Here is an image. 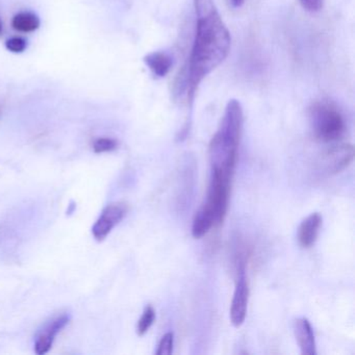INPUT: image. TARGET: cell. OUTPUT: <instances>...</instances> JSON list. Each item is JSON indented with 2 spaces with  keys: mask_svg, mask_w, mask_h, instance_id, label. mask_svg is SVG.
Instances as JSON below:
<instances>
[{
  "mask_svg": "<svg viewBox=\"0 0 355 355\" xmlns=\"http://www.w3.org/2000/svg\"><path fill=\"white\" fill-rule=\"evenodd\" d=\"M323 1L324 0H299L301 7L311 13L319 12L323 8Z\"/></svg>",
  "mask_w": 355,
  "mask_h": 355,
  "instance_id": "obj_17",
  "label": "cell"
},
{
  "mask_svg": "<svg viewBox=\"0 0 355 355\" xmlns=\"http://www.w3.org/2000/svg\"><path fill=\"white\" fill-rule=\"evenodd\" d=\"M155 311L151 305H147L143 311L142 315L139 319L137 324V334L138 336H143L155 323Z\"/></svg>",
  "mask_w": 355,
  "mask_h": 355,
  "instance_id": "obj_13",
  "label": "cell"
},
{
  "mask_svg": "<svg viewBox=\"0 0 355 355\" xmlns=\"http://www.w3.org/2000/svg\"><path fill=\"white\" fill-rule=\"evenodd\" d=\"M354 157V148L351 144H336L322 153L320 166L329 175L340 173L346 169Z\"/></svg>",
  "mask_w": 355,
  "mask_h": 355,
  "instance_id": "obj_4",
  "label": "cell"
},
{
  "mask_svg": "<svg viewBox=\"0 0 355 355\" xmlns=\"http://www.w3.org/2000/svg\"><path fill=\"white\" fill-rule=\"evenodd\" d=\"M118 142L115 139L98 138L93 142V150L96 153H111L117 149Z\"/></svg>",
  "mask_w": 355,
  "mask_h": 355,
  "instance_id": "obj_14",
  "label": "cell"
},
{
  "mask_svg": "<svg viewBox=\"0 0 355 355\" xmlns=\"http://www.w3.org/2000/svg\"><path fill=\"white\" fill-rule=\"evenodd\" d=\"M174 334L173 332H167L164 334L157 347V355H170L173 351Z\"/></svg>",
  "mask_w": 355,
  "mask_h": 355,
  "instance_id": "obj_15",
  "label": "cell"
},
{
  "mask_svg": "<svg viewBox=\"0 0 355 355\" xmlns=\"http://www.w3.org/2000/svg\"><path fill=\"white\" fill-rule=\"evenodd\" d=\"M245 272L246 271L238 272L236 290H234L232 306H230V321L236 328L241 327L244 323L246 319L247 307H248L249 286Z\"/></svg>",
  "mask_w": 355,
  "mask_h": 355,
  "instance_id": "obj_6",
  "label": "cell"
},
{
  "mask_svg": "<svg viewBox=\"0 0 355 355\" xmlns=\"http://www.w3.org/2000/svg\"><path fill=\"white\" fill-rule=\"evenodd\" d=\"M70 319L71 318L69 315H62L49 322V324L41 330L40 334L37 336L36 343H35V353L38 355H44L49 353L58 334L69 324Z\"/></svg>",
  "mask_w": 355,
  "mask_h": 355,
  "instance_id": "obj_7",
  "label": "cell"
},
{
  "mask_svg": "<svg viewBox=\"0 0 355 355\" xmlns=\"http://www.w3.org/2000/svg\"><path fill=\"white\" fill-rule=\"evenodd\" d=\"M230 5L234 9H239L245 3V0H230Z\"/></svg>",
  "mask_w": 355,
  "mask_h": 355,
  "instance_id": "obj_18",
  "label": "cell"
},
{
  "mask_svg": "<svg viewBox=\"0 0 355 355\" xmlns=\"http://www.w3.org/2000/svg\"><path fill=\"white\" fill-rule=\"evenodd\" d=\"M309 124L315 140L334 143L346 132V121L342 111L331 101H315L309 109Z\"/></svg>",
  "mask_w": 355,
  "mask_h": 355,
  "instance_id": "obj_2",
  "label": "cell"
},
{
  "mask_svg": "<svg viewBox=\"0 0 355 355\" xmlns=\"http://www.w3.org/2000/svg\"><path fill=\"white\" fill-rule=\"evenodd\" d=\"M322 226L319 213H313L301 222L298 228V242L303 248H309L315 244Z\"/></svg>",
  "mask_w": 355,
  "mask_h": 355,
  "instance_id": "obj_9",
  "label": "cell"
},
{
  "mask_svg": "<svg viewBox=\"0 0 355 355\" xmlns=\"http://www.w3.org/2000/svg\"><path fill=\"white\" fill-rule=\"evenodd\" d=\"M215 227L213 214L205 205L199 209L195 215L192 224V236L200 239L209 234L211 228Z\"/></svg>",
  "mask_w": 355,
  "mask_h": 355,
  "instance_id": "obj_11",
  "label": "cell"
},
{
  "mask_svg": "<svg viewBox=\"0 0 355 355\" xmlns=\"http://www.w3.org/2000/svg\"><path fill=\"white\" fill-rule=\"evenodd\" d=\"M196 32L188 66L182 76L189 105L203 80L227 58L232 44L230 31L216 8L215 0H194Z\"/></svg>",
  "mask_w": 355,
  "mask_h": 355,
  "instance_id": "obj_1",
  "label": "cell"
},
{
  "mask_svg": "<svg viewBox=\"0 0 355 355\" xmlns=\"http://www.w3.org/2000/svg\"><path fill=\"white\" fill-rule=\"evenodd\" d=\"M234 174L211 169V182L205 205L213 214L215 227L223 224L230 203Z\"/></svg>",
  "mask_w": 355,
  "mask_h": 355,
  "instance_id": "obj_3",
  "label": "cell"
},
{
  "mask_svg": "<svg viewBox=\"0 0 355 355\" xmlns=\"http://www.w3.org/2000/svg\"><path fill=\"white\" fill-rule=\"evenodd\" d=\"M143 61L149 70L153 72V76L159 78H165L169 73L172 64H173L171 55L164 53V51H153V53H148L145 55Z\"/></svg>",
  "mask_w": 355,
  "mask_h": 355,
  "instance_id": "obj_10",
  "label": "cell"
},
{
  "mask_svg": "<svg viewBox=\"0 0 355 355\" xmlns=\"http://www.w3.org/2000/svg\"><path fill=\"white\" fill-rule=\"evenodd\" d=\"M294 334L297 343L300 347L301 354H317L315 334H313V327L306 318H300L295 321Z\"/></svg>",
  "mask_w": 355,
  "mask_h": 355,
  "instance_id": "obj_8",
  "label": "cell"
},
{
  "mask_svg": "<svg viewBox=\"0 0 355 355\" xmlns=\"http://www.w3.org/2000/svg\"><path fill=\"white\" fill-rule=\"evenodd\" d=\"M40 18L32 12H20L12 19L14 30L20 33H33L40 28Z\"/></svg>",
  "mask_w": 355,
  "mask_h": 355,
  "instance_id": "obj_12",
  "label": "cell"
},
{
  "mask_svg": "<svg viewBox=\"0 0 355 355\" xmlns=\"http://www.w3.org/2000/svg\"><path fill=\"white\" fill-rule=\"evenodd\" d=\"M128 213V205L124 202H114L107 205L95 222L92 234L97 242H103L112 230L120 223Z\"/></svg>",
  "mask_w": 355,
  "mask_h": 355,
  "instance_id": "obj_5",
  "label": "cell"
},
{
  "mask_svg": "<svg viewBox=\"0 0 355 355\" xmlns=\"http://www.w3.org/2000/svg\"><path fill=\"white\" fill-rule=\"evenodd\" d=\"M3 22H1V20H0V36L3 35Z\"/></svg>",
  "mask_w": 355,
  "mask_h": 355,
  "instance_id": "obj_19",
  "label": "cell"
},
{
  "mask_svg": "<svg viewBox=\"0 0 355 355\" xmlns=\"http://www.w3.org/2000/svg\"><path fill=\"white\" fill-rule=\"evenodd\" d=\"M8 51L13 53H22L28 49V42L21 37H13L6 42Z\"/></svg>",
  "mask_w": 355,
  "mask_h": 355,
  "instance_id": "obj_16",
  "label": "cell"
}]
</instances>
